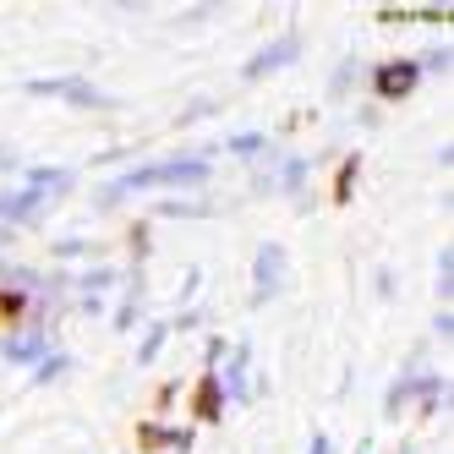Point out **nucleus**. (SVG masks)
Listing matches in <instances>:
<instances>
[{
    "label": "nucleus",
    "mask_w": 454,
    "mask_h": 454,
    "mask_svg": "<svg viewBox=\"0 0 454 454\" xmlns=\"http://www.w3.org/2000/svg\"><path fill=\"white\" fill-rule=\"evenodd\" d=\"M192 416H198V421H219L224 416V395H219V378L214 372H203L198 388H192Z\"/></svg>",
    "instance_id": "2"
},
{
    "label": "nucleus",
    "mask_w": 454,
    "mask_h": 454,
    "mask_svg": "<svg viewBox=\"0 0 454 454\" xmlns=\"http://www.w3.org/2000/svg\"><path fill=\"white\" fill-rule=\"evenodd\" d=\"M22 312H27V296H22V290H0V329H17Z\"/></svg>",
    "instance_id": "5"
},
{
    "label": "nucleus",
    "mask_w": 454,
    "mask_h": 454,
    "mask_svg": "<svg viewBox=\"0 0 454 454\" xmlns=\"http://www.w3.org/2000/svg\"><path fill=\"white\" fill-rule=\"evenodd\" d=\"M416 60H388V67H378L372 88H378V99H405V93L416 88Z\"/></svg>",
    "instance_id": "1"
},
{
    "label": "nucleus",
    "mask_w": 454,
    "mask_h": 454,
    "mask_svg": "<svg viewBox=\"0 0 454 454\" xmlns=\"http://www.w3.org/2000/svg\"><path fill=\"white\" fill-rule=\"evenodd\" d=\"M137 449L143 454H165V449H186V438L170 433V427H159V421H137Z\"/></svg>",
    "instance_id": "3"
},
{
    "label": "nucleus",
    "mask_w": 454,
    "mask_h": 454,
    "mask_svg": "<svg viewBox=\"0 0 454 454\" xmlns=\"http://www.w3.org/2000/svg\"><path fill=\"white\" fill-rule=\"evenodd\" d=\"M356 176H362V153H350L345 165L334 170V203H340V208L350 203V192H356Z\"/></svg>",
    "instance_id": "4"
}]
</instances>
